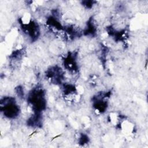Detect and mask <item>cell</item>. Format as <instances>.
<instances>
[{
  "mask_svg": "<svg viewBox=\"0 0 148 148\" xmlns=\"http://www.w3.org/2000/svg\"><path fill=\"white\" fill-rule=\"evenodd\" d=\"M7 102L5 101V102H1V103H4L3 106L1 105V107L3 108L4 114L9 118H14L18 114L19 109L13 101V99L9 98H7Z\"/></svg>",
  "mask_w": 148,
  "mask_h": 148,
  "instance_id": "1",
  "label": "cell"
},
{
  "mask_svg": "<svg viewBox=\"0 0 148 148\" xmlns=\"http://www.w3.org/2000/svg\"><path fill=\"white\" fill-rule=\"evenodd\" d=\"M47 76L49 79H51L52 81L55 82V83L61 82L62 76L61 69L57 67L52 68L51 69L48 71Z\"/></svg>",
  "mask_w": 148,
  "mask_h": 148,
  "instance_id": "2",
  "label": "cell"
}]
</instances>
